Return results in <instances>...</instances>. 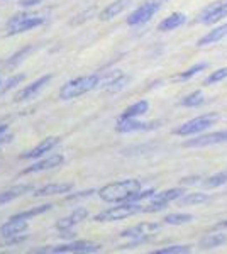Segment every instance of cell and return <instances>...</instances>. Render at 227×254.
Listing matches in <instances>:
<instances>
[{"mask_svg": "<svg viewBox=\"0 0 227 254\" xmlns=\"http://www.w3.org/2000/svg\"><path fill=\"white\" fill-rule=\"evenodd\" d=\"M143 188L139 180H121V182L109 183L104 188L98 190V196H100L104 202L109 203H117V202H129V198L133 196L136 191H139Z\"/></svg>", "mask_w": 227, "mask_h": 254, "instance_id": "obj_1", "label": "cell"}, {"mask_svg": "<svg viewBox=\"0 0 227 254\" xmlns=\"http://www.w3.org/2000/svg\"><path fill=\"white\" fill-rule=\"evenodd\" d=\"M100 85V75H88V76H80V78H75L68 83H65L60 90V98L63 100H72V98H76L83 93L90 92V90L97 88Z\"/></svg>", "mask_w": 227, "mask_h": 254, "instance_id": "obj_2", "label": "cell"}, {"mask_svg": "<svg viewBox=\"0 0 227 254\" xmlns=\"http://www.w3.org/2000/svg\"><path fill=\"white\" fill-rule=\"evenodd\" d=\"M48 14L44 12H34V14H19L14 15L9 24H7V34L14 36V34H20V32L31 31L34 27H39L46 22Z\"/></svg>", "mask_w": 227, "mask_h": 254, "instance_id": "obj_3", "label": "cell"}, {"mask_svg": "<svg viewBox=\"0 0 227 254\" xmlns=\"http://www.w3.org/2000/svg\"><path fill=\"white\" fill-rule=\"evenodd\" d=\"M139 212H143V207H139L134 202H126L117 207H110L107 210L100 212V214L93 217V220L95 222H114V220H122L127 219V217H133L139 214Z\"/></svg>", "mask_w": 227, "mask_h": 254, "instance_id": "obj_4", "label": "cell"}, {"mask_svg": "<svg viewBox=\"0 0 227 254\" xmlns=\"http://www.w3.org/2000/svg\"><path fill=\"white\" fill-rule=\"evenodd\" d=\"M102 251L100 244L88 243V241H76L72 244H63V246H51V248L39 249L36 253H53V254H92Z\"/></svg>", "mask_w": 227, "mask_h": 254, "instance_id": "obj_5", "label": "cell"}, {"mask_svg": "<svg viewBox=\"0 0 227 254\" xmlns=\"http://www.w3.org/2000/svg\"><path fill=\"white\" fill-rule=\"evenodd\" d=\"M217 121H219L217 114H205V116L195 117V119H192V121L181 124L178 129L175 130V134H178V136H192V134H199V132H202V130L209 129L210 126H214Z\"/></svg>", "mask_w": 227, "mask_h": 254, "instance_id": "obj_6", "label": "cell"}, {"mask_svg": "<svg viewBox=\"0 0 227 254\" xmlns=\"http://www.w3.org/2000/svg\"><path fill=\"white\" fill-rule=\"evenodd\" d=\"M183 193H185L183 188H171V190H164V191H161V193H154L151 202L148 203L146 207H143V212L152 214V212L163 210V208H166L168 203L173 202V200H178Z\"/></svg>", "mask_w": 227, "mask_h": 254, "instance_id": "obj_7", "label": "cell"}, {"mask_svg": "<svg viewBox=\"0 0 227 254\" xmlns=\"http://www.w3.org/2000/svg\"><path fill=\"white\" fill-rule=\"evenodd\" d=\"M161 229L159 224H152V222H143L138 224L134 227H129L126 231H122L121 237H127V239H134L129 246H136L139 243H144L150 236H152L154 232H158Z\"/></svg>", "mask_w": 227, "mask_h": 254, "instance_id": "obj_8", "label": "cell"}, {"mask_svg": "<svg viewBox=\"0 0 227 254\" xmlns=\"http://www.w3.org/2000/svg\"><path fill=\"white\" fill-rule=\"evenodd\" d=\"M159 7H161L159 0H150V2H146L144 5L139 7V9H136L133 14L127 17V24H129V26H139V24L148 22V20L159 10Z\"/></svg>", "mask_w": 227, "mask_h": 254, "instance_id": "obj_9", "label": "cell"}, {"mask_svg": "<svg viewBox=\"0 0 227 254\" xmlns=\"http://www.w3.org/2000/svg\"><path fill=\"white\" fill-rule=\"evenodd\" d=\"M224 17H227V0H219V2H214L212 5H209L207 9L202 10L197 22L214 24Z\"/></svg>", "mask_w": 227, "mask_h": 254, "instance_id": "obj_10", "label": "cell"}, {"mask_svg": "<svg viewBox=\"0 0 227 254\" xmlns=\"http://www.w3.org/2000/svg\"><path fill=\"white\" fill-rule=\"evenodd\" d=\"M154 127H158L156 122H141V121H138V117H129V119L119 117V121H117V130L122 134L138 132V130H150V129H154Z\"/></svg>", "mask_w": 227, "mask_h": 254, "instance_id": "obj_11", "label": "cell"}, {"mask_svg": "<svg viewBox=\"0 0 227 254\" xmlns=\"http://www.w3.org/2000/svg\"><path fill=\"white\" fill-rule=\"evenodd\" d=\"M227 141V130H217L212 134H205V136H199L197 139H190L185 142V147H207V146H216L221 142Z\"/></svg>", "mask_w": 227, "mask_h": 254, "instance_id": "obj_12", "label": "cell"}, {"mask_svg": "<svg viewBox=\"0 0 227 254\" xmlns=\"http://www.w3.org/2000/svg\"><path fill=\"white\" fill-rule=\"evenodd\" d=\"M51 78H53L51 75L41 76V78H38L36 81H32L31 85H27L26 88L20 90L17 95H15L14 100H15V102H24V100H29V98L36 97V95H38V93L41 92V90H43V88L49 83V81H51Z\"/></svg>", "mask_w": 227, "mask_h": 254, "instance_id": "obj_13", "label": "cell"}, {"mask_svg": "<svg viewBox=\"0 0 227 254\" xmlns=\"http://www.w3.org/2000/svg\"><path fill=\"white\" fill-rule=\"evenodd\" d=\"M65 163V158L61 154H53L46 159H41V161L34 163L29 168L22 171V175H29V173H39V171H46V170H53V168H58Z\"/></svg>", "mask_w": 227, "mask_h": 254, "instance_id": "obj_14", "label": "cell"}, {"mask_svg": "<svg viewBox=\"0 0 227 254\" xmlns=\"http://www.w3.org/2000/svg\"><path fill=\"white\" fill-rule=\"evenodd\" d=\"M86 217H88V210H86V208H83V207L75 208L72 214L67 215L65 219H61L60 222L56 224V229L58 231H70V229H73V225L83 222Z\"/></svg>", "mask_w": 227, "mask_h": 254, "instance_id": "obj_15", "label": "cell"}, {"mask_svg": "<svg viewBox=\"0 0 227 254\" xmlns=\"http://www.w3.org/2000/svg\"><path fill=\"white\" fill-rule=\"evenodd\" d=\"M58 142H60V137H56V136H51V137H48V139H44L43 142H39L36 147H32V149H29L26 151V153L22 154V159H36V158H41L43 154H46L49 153V151L55 147Z\"/></svg>", "mask_w": 227, "mask_h": 254, "instance_id": "obj_16", "label": "cell"}, {"mask_svg": "<svg viewBox=\"0 0 227 254\" xmlns=\"http://www.w3.org/2000/svg\"><path fill=\"white\" fill-rule=\"evenodd\" d=\"M73 190V183H51V185H44L34 191V196H51L60 193H68Z\"/></svg>", "mask_w": 227, "mask_h": 254, "instance_id": "obj_17", "label": "cell"}, {"mask_svg": "<svg viewBox=\"0 0 227 254\" xmlns=\"http://www.w3.org/2000/svg\"><path fill=\"white\" fill-rule=\"evenodd\" d=\"M27 229L26 220H17V219H9V222L0 225V236L2 237H12L22 234Z\"/></svg>", "mask_w": 227, "mask_h": 254, "instance_id": "obj_18", "label": "cell"}, {"mask_svg": "<svg viewBox=\"0 0 227 254\" xmlns=\"http://www.w3.org/2000/svg\"><path fill=\"white\" fill-rule=\"evenodd\" d=\"M187 22V15L181 14V12H175V14L168 15L164 20H161L159 26H158V31H163V32H168V31H175L181 27L183 24Z\"/></svg>", "mask_w": 227, "mask_h": 254, "instance_id": "obj_19", "label": "cell"}, {"mask_svg": "<svg viewBox=\"0 0 227 254\" xmlns=\"http://www.w3.org/2000/svg\"><path fill=\"white\" fill-rule=\"evenodd\" d=\"M29 191H32V185H19V187H12L9 190L0 191V205L10 202V200L19 198V196H22L24 193H29Z\"/></svg>", "mask_w": 227, "mask_h": 254, "instance_id": "obj_20", "label": "cell"}, {"mask_svg": "<svg viewBox=\"0 0 227 254\" xmlns=\"http://www.w3.org/2000/svg\"><path fill=\"white\" fill-rule=\"evenodd\" d=\"M129 3H131V0H115V2H112L110 5H107L105 9L100 12V19L109 20V19L115 17V15H119L121 12L126 10Z\"/></svg>", "mask_w": 227, "mask_h": 254, "instance_id": "obj_21", "label": "cell"}, {"mask_svg": "<svg viewBox=\"0 0 227 254\" xmlns=\"http://www.w3.org/2000/svg\"><path fill=\"white\" fill-rule=\"evenodd\" d=\"M226 36H227V24H222V26H219L216 29L207 32L204 38L199 39L197 44H199V46H209V44H214V43H217V41L224 39Z\"/></svg>", "mask_w": 227, "mask_h": 254, "instance_id": "obj_22", "label": "cell"}, {"mask_svg": "<svg viewBox=\"0 0 227 254\" xmlns=\"http://www.w3.org/2000/svg\"><path fill=\"white\" fill-rule=\"evenodd\" d=\"M148 109H150V104H148L146 100L136 102L134 105H131V107H127L126 110H124L121 117H124V119H129V117H139V116H144V114L148 112Z\"/></svg>", "mask_w": 227, "mask_h": 254, "instance_id": "obj_23", "label": "cell"}, {"mask_svg": "<svg viewBox=\"0 0 227 254\" xmlns=\"http://www.w3.org/2000/svg\"><path fill=\"white\" fill-rule=\"evenodd\" d=\"M53 205L51 203H46V205H39V207H34V208H29V210H24V212H19V214L12 215L10 219H17V220H27V219H32L36 215H41L44 212L51 210Z\"/></svg>", "mask_w": 227, "mask_h": 254, "instance_id": "obj_24", "label": "cell"}, {"mask_svg": "<svg viewBox=\"0 0 227 254\" xmlns=\"http://www.w3.org/2000/svg\"><path fill=\"white\" fill-rule=\"evenodd\" d=\"M226 241H227V237L224 234H209L200 241V248L214 249V248H219V246L226 244Z\"/></svg>", "mask_w": 227, "mask_h": 254, "instance_id": "obj_25", "label": "cell"}, {"mask_svg": "<svg viewBox=\"0 0 227 254\" xmlns=\"http://www.w3.org/2000/svg\"><path fill=\"white\" fill-rule=\"evenodd\" d=\"M204 202H209V195L205 193H188L180 196V205H199Z\"/></svg>", "mask_w": 227, "mask_h": 254, "instance_id": "obj_26", "label": "cell"}, {"mask_svg": "<svg viewBox=\"0 0 227 254\" xmlns=\"http://www.w3.org/2000/svg\"><path fill=\"white\" fill-rule=\"evenodd\" d=\"M205 102V98H204V93L200 92V90H197V92H193V93H190V95H187L181 100V105L183 107H199V105H202Z\"/></svg>", "mask_w": 227, "mask_h": 254, "instance_id": "obj_27", "label": "cell"}, {"mask_svg": "<svg viewBox=\"0 0 227 254\" xmlns=\"http://www.w3.org/2000/svg\"><path fill=\"white\" fill-rule=\"evenodd\" d=\"M32 51V46H26V48H22L20 49L19 53H15L14 56H12V58H9L7 60V63H5V68L7 69H10V68H15L17 66V63H20V61H22L24 58H26V56L29 55V53Z\"/></svg>", "mask_w": 227, "mask_h": 254, "instance_id": "obj_28", "label": "cell"}, {"mask_svg": "<svg viewBox=\"0 0 227 254\" xmlns=\"http://www.w3.org/2000/svg\"><path fill=\"white\" fill-rule=\"evenodd\" d=\"M193 217L190 214H170L164 217V224H170V225H181V224H187L190 222Z\"/></svg>", "mask_w": 227, "mask_h": 254, "instance_id": "obj_29", "label": "cell"}, {"mask_svg": "<svg viewBox=\"0 0 227 254\" xmlns=\"http://www.w3.org/2000/svg\"><path fill=\"white\" fill-rule=\"evenodd\" d=\"M227 183V171H221V173H216L212 175L210 178L205 182V187L207 188H217V187H222Z\"/></svg>", "mask_w": 227, "mask_h": 254, "instance_id": "obj_30", "label": "cell"}, {"mask_svg": "<svg viewBox=\"0 0 227 254\" xmlns=\"http://www.w3.org/2000/svg\"><path fill=\"white\" fill-rule=\"evenodd\" d=\"M190 253V246H168L152 251V254H187Z\"/></svg>", "mask_w": 227, "mask_h": 254, "instance_id": "obj_31", "label": "cell"}, {"mask_svg": "<svg viewBox=\"0 0 227 254\" xmlns=\"http://www.w3.org/2000/svg\"><path fill=\"white\" fill-rule=\"evenodd\" d=\"M226 78H227V68H221V69H217V71H214L212 75H209L207 78L204 80V85H214Z\"/></svg>", "mask_w": 227, "mask_h": 254, "instance_id": "obj_32", "label": "cell"}, {"mask_svg": "<svg viewBox=\"0 0 227 254\" xmlns=\"http://www.w3.org/2000/svg\"><path fill=\"white\" fill-rule=\"evenodd\" d=\"M207 68V63H199V64H193L192 68H188L187 71H183V73H180L178 75V80H190L192 76H195L197 73L202 71V69H205Z\"/></svg>", "mask_w": 227, "mask_h": 254, "instance_id": "obj_33", "label": "cell"}, {"mask_svg": "<svg viewBox=\"0 0 227 254\" xmlns=\"http://www.w3.org/2000/svg\"><path fill=\"white\" fill-rule=\"evenodd\" d=\"M24 78H26L24 75H15V76H12V78H9L5 83H2V87H0V95L5 93V92H9L10 88H14L15 85L20 83V81H24Z\"/></svg>", "mask_w": 227, "mask_h": 254, "instance_id": "obj_34", "label": "cell"}, {"mask_svg": "<svg viewBox=\"0 0 227 254\" xmlns=\"http://www.w3.org/2000/svg\"><path fill=\"white\" fill-rule=\"evenodd\" d=\"M92 193H95L93 190H88V191H80L78 195H68L67 196V200L70 202V200H76V198H85V196H90Z\"/></svg>", "mask_w": 227, "mask_h": 254, "instance_id": "obj_35", "label": "cell"}, {"mask_svg": "<svg viewBox=\"0 0 227 254\" xmlns=\"http://www.w3.org/2000/svg\"><path fill=\"white\" fill-rule=\"evenodd\" d=\"M43 0H19V5L20 7H32V5H38Z\"/></svg>", "mask_w": 227, "mask_h": 254, "instance_id": "obj_36", "label": "cell"}, {"mask_svg": "<svg viewBox=\"0 0 227 254\" xmlns=\"http://www.w3.org/2000/svg\"><path fill=\"white\" fill-rule=\"evenodd\" d=\"M199 180L200 178H183L181 180V183H183V185H192V183H197Z\"/></svg>", "mask_w": 227, "mask_h": 254, "instance_id": "obj_37", "label": "cell"}, {"mask_svg": "<svg viewBox=\"0 0 227 254\" xmlns=\"http://www.w3.org/2000/svg\"><path fill=\"white\" fill-rule=\"evenodd\" d=\"M7 127H9V124H7V122H0V136H2V134L5 132Z\"/></svg>", "mask_w": 227, "mask_h": 254, "instance_id": "obj_38", "label": "cell"}, {"mask_svg": "<svg viewBox=\"0 0 227 254\" xmlns=\"http://www.w3.org/2000/svg\"><path fill=\"white\" fill-rule=\"evenodd\" d=\"M217 225L219 227H227V220H222V222H219Z\"/></svg>", "mask_w": 227, "mask_h": 254, "instance_id": "obj_39", "label": "cell"}, {"mask_svg": "<svg viewBox=\"0 0 227 254\" xmlns=\"http://www.w3.org/2000/svg\"><path fill=\"white\" fill-rule=\"evenodd\" d=\"M2 83H3V81H2V78H0V87H2Z\"/></svg>", "mask_w": 227, "mask_h": 254, "instance_id": "obj_40", "label": "cell"}, {"mask_svg": "<svg viewBox=\"0 0 227 254\" xmlns=\"http://www.w3.org/2000/svg\"><path fill=\"white\" fill-rule=\"evenodd\" d=\"M159 2H161V3H163V2H166V0H159Z\"/></svg>", "mask_w": 227, "mask_h": 254, "instance_id": "obj_41", "label": "cell"}]
</instances>
